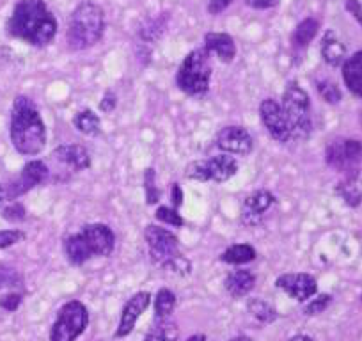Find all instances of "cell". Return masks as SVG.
I'll use <instances>...</instances> for the list:
<instances>
[{
  "label": "cell",
  "mask_w": 362,
  "mask_h": 341,
  "mask_svg": "<svg viewBox=\"0 0 362 341\" xmlns=\"http://www.w3.org/2000/svg\"><path fill=\"white\" fill-rule=\"evenodd\" d=\"M316 91H318V95L322 96L327 103H330V105H337V103L343 100V95H341V89L337 88V83L329 79L318 80V82H316Z\"/></svg>",
  "instance_id": "1f68e13d"
},
{
  "label": "cell",
  "mask_w": 362,
  "mask_h": 341,
  "mask_svg": "<svg viewBox=\"0 0 362 341\" xmlns=\"http://www.w3.org/2000/svg\"><path fill=\"white\" fill-rule=\"evenodd\" d=\"M320 52H322L323 61L332 68L343 66L346 61V47L341 43L339 37L336 36L334 30H327L322 37V45H320Z\"/></svg>",
  "instance_id": "7402d4cb"
},
{
  "label": "cell",
  "mask_w": 362,
  "mask_h": 341,
  "mask_svg": "<svg viewBox=\"0 0 362 341\" xmlns=\"http://www.w3.org/2000/svg\"><path fill=\"white\" fill-rule=\"evenodd\" d=\"M247 311L250 313V316H252L254 320H257V322L263 323V325H270V323H274L279 318L277 309L274 308L270 302L264 301V299L261 297L249 299V302H247Z\"/></svg>",
  "instance_id": "4316f807"
},
{
  "label": "cell",
  "mask_w": 362,
  "mask_h": 341,
  "mask_svg": "<svg viewBox=\"0 0 362 341\" xmlns=\"http://www.w3.org/2000/svg\"><path fill=\"white\" fill-rule=\"evenodd\" d=\"M116 107H117V96H116V93L110 91L109 89V91L103 93L102 100H100L98 109L102 110L103 114H110L112 110H116Z\"/></svg>",
  "instance_id": "f35d334b"
},
{
  "label": "cell",
  "mask_w": 362,
  "mask_h": 341,
  "mask_svg": "<svg viewBox=\"0 0 362 341\" xmlns=\"http://www.w3.org/2000/svg\"><path fill=\"white\" fill-rule=\"evenodd\" d=\"M256 274L250 272L249 269H235L226 276L224 288L233 299H243L254 290L256 287Z\"/></svg>",
  "instance_id": "d6986e66"
},
{
  "label": "cell",
  "mask_w": 362,
  "mask_h": 341,
  "mask_svg": "<svg viewBox=\"0 0 362 341\" xmlns=\"http://www.w3.org/2000/svg\"><path fill=\"white\" fill-rule=\"evenodd\" d=\"M169 13H162L155 18H146L137 30L139 43L146 45V47L156 45V41H160V37L165 34L167 27H169Z\"/></svg>",
  "instance_id": "44dd1931"
},
{
  "label": "cell",
  "mask_w": 362,
  "mask_h": 341,
  "mask_svg": "<svg viewBox=\"0 0 362 341\" xmlns=\"http://www.w3.org/2000/svg\"><path fill=\"white\" fill-rule=\"evenodd\" d=\"M259 120L263 123L264 130L268 132L274 141L279 144H288L291 142L290 125H288L286 116H284L281 103L274 98H264L259 103Z\"/></svg>",
  "instance_id": "8fae6325"
},
{
  "label": "cell",
  "mask_w": 362,
  "mask_h": 341,
  "mask_svg": "<svg viewBox=\"0 0 362 341\" xmlns=\"http://www.w3.org/2000/svg\"><path fill=\"white\" fill-rule=\"evenodd\" d=\"M281 0H245V4L250 9H257V11H267V9H274L279 6Z\"/></svg>",
  "instance_id": "ab89813d"
},
{
  "label": "cell",
  "mask_w": 362,
  "mask_h": 341,
  "mask_svg": "<svg viewBox=\"0 0 362 341\" xmlns=\"http://www.w3.org/2000/svg\"><path fill=\"white\" fill-rule=\"evenodd\" d=\"M231 4H233V0H210V4H208V13L217 16L221 15L222 11H226Z\"/></svg>",
  "instance_id": "b9f144b4"
},
{
  "label": "cell",
  "mask_w": 362,
  "mask_h": 341,
  "mask_svg": "<svg viewBox=\"0 0 362 341\" xmlns=\"http://www.w3.org/2000/svg\"><path fill=\"white\" fill-rule=\"evenodd\" d=\"M357 176H346L344 182H341L339 185L336 187V194L351 208H357L362 204V192L357 187V182H355Z\"/></svg>",
  "instance_id": "f546056e"
},
{
  "label": "cell",
  "mask_w": 362,
  "mask_h": 341,
  "mask_svg": "<svg viewBox=\"0 0 362 341\" xmlns=\"http://www.w3.org/2000/svg\"><path fill=\"white\" fill-rule=\"evenodd\" d=\"M27 238V233L22 229H0V250L16 245Z\"/></svg>",
  "instance_id": "d590c367"
},
{
  "label": "cell",
  "mask_w": 362,
  "mask_h": 341,
  "mask_svg": "<svg viewBox=\"0 0 362 341\" xmlns=\"http://www.w3.org/2000/svg\"><path fill=\"white\" fill-rule=\"evenodd\" d=\"M78 233L89 245L93 258H109L116 249V233L109 224L89 222V224H83Z\"/></svg>",
  "instance_id": "4fadbf2b"
},
{
  "label": "cell",
  "mask_w": 362,
  "mask_h": 341,
  "mask_svg": "<svg viewBox=\"0 0 362 341\" xmlns=\"http://www.w3.org/2000/svg\"><path fill=\"white\" fill-rule=\"evenodd\" d=\"M177 297L173 290L169 288H160L153 301V309H155V320H165L170 318L176 309Z\"/></svg>",
  "instance_id": "f1b7e54d"
},
{
  "label": "cell",
  "mask_w": 362,
  "mask_h": 341,
  "mask_svg": "<svg viewBox=\"0 0 362 341\" xmlns=\"http://www.w3.org/2000/svg\"><path fill=\"white\" fill-rule=\"evenodd\" d=\"M228 341H252V340H250L249 336H245V334H240V336L231 337V340H228Z\"/></svg>",
  "instance_id": "bcb514c9"
},
{
  "label": "cell",
  "mask_w": 362,
  "mask_h": 341,
  "mask_svg": "<svg viewBox=\"0 0 362 341\" xmlns=\"http://www.w3.org/2000/svg\"><path fill=\"white\" fill-rule=\"evenodd\" d=\"M279 103L290 125L291 141H308L313 134L311 100H309L308 91L300 88L298 82H290L283 93V102Z\"/></svg>",
  "instance_id": "8992f818"
},
{
  "label": "cell",
  "mask_w": 362,
  "mask_h": 341,
  "mask_svg": "<svg viewBox=\"0 0 362 341\" xmlns=\"http://www.w3.org/2000/svg\"><path fill=\"white\" fill-rule=\"evenodd\" d=\"M105 11L93 0H82L71 11L66 29V45L69 50H89L102 41L105 34Z\"/></svg>",
  "instance_id": "3957f363"
},
{
  "label": "cell",
  "mask_w": 362,
  "mask_h": 341,
  "mask_svg": "<svg viewBox=\"0 0 362 341\" xmlns=\"http://www.w3.org/2000/svg\"><path fill=\"white\" fill-rule=\"evenodd\" d=\"M344 8H346V11L350 13L355 20H357L358 25L362 27V4L361 2H358V0H346V2H344Z\"/></svg>",
  "instance_id": "60d3db41"
},
{
  "label": "cell",
  "mask_w": 362,
  "mask_h": 341,
  "mask_svg": "<svg viewBox=\"0 0 362 341\" xmlns=\"http://www.w3.org/2000/svg\"><path fill=\"white\" fill-rule=\"evenodd\" d=\"M343 80L348 91L362 98V50L355 52L343 62Z\"/></svg>",
  "instance_id": "603a6c76"
},
{
  "label": "cell",
  "mask_w": 362,
  "mask_h": 341,
  "mask_svg": "<svg viewBox=\"0 0 362 341\" xmlns=\"http://www.w3.org/2000/svg\"><path fill=\"white\" fill-rule=\"evenodd\" d=\"M52 156L75 173L87 170L90 167V153L82 144H61L52 151Z\"/></svg>",
  "instance_id": "e0dca14e"
},
{
  "label": "cell",
  "mask_w": 362,
  "mask_h": 341,
  "mask_svg": "<svg viewBox=\"0 0 362 341\" xmlns=\"http://www.w3.org/2000/svg\"><path fill=\"white\" fill-rule=\"evenodd\" d=\"M22 283V277L11 267L0 263V288H15Z\"/></svg>",
  "instance_id": "8d00e7d4"
},
{
  "label": "cell",
  "mask_w": 362,
  "mask_h": 341,
  "mask_svg": "<svg viewBox=\"0 0 362 341\" xmlns=\"http://www.w3.org/2000/svg\"><path fill=\"white\" fill-rule=\"evenodd\" d=\"M6 30L15 40L43 48L55 40L59 23L45 0H18L6 23Z\"/></svg>",
  "instance_id": "6da1fadb"
},
{
  "label": "cell",
  "mask_w": 362,
  "mask_h": 341,
  "mask_svg": "<svg viewBox=\"0 0 362 341\" xmlns=\"http://www.w3.org/2000/svg\"><path fill=\"white\" fill-rule=\"evenodd\" d=\"M185 341H206V336H204V334H192V336L187 337Z\"/></svg>",
  "instance_id": "f6af8a7d"
},
{
  "label": "cell",
  "mask_w": 362,
  "mask_h": 341,
  "mask_svg": "<svg viewBox=\"0 0 362 341\" xmlns=\"http://www.w3.org/2000/svg\"><path fill=\"white\" fill-rule=\"evenodd\" d=\"M6 201V196H4V187L0 185V207H2V203Z\"/></svg>",
  "instance_id": "7dc6e473"
},
{
  "label": "cell",
  "mask_w": 362,
  "mask_h": 341,
  "mask_svg": "<svg viewBox=\"0 0 362 341\" xmlns=\"http://www.w3.org/2000/svg\"><path fill=\"white\" fill-rule=\"evenodd\" d=\"M361 301H362V295H361Z\"/></svg>",
  "instance_id": "681fc988"
},
{
  "label": "cell",
  "mask_w": 362,
  "mask_h": 341,
  "mask_svg": "<svg viewBox=\"0 0 362 341\" xmlns=\"http://www.w3.org/2000/svg\"><path fill=\"white\" fill-rule=\"evenodd\" d=\"M2 217H4L8 222L16 224V222L25 221L27 210L22 203H18V201H11L8 207L2 208Z\"/></svg>",
  "instance_id": "e575fe53"
},
{
  "label": "cell",
  "mask_w": 362,
  "mask_h": 341,
  "mask_svg": "<svg viewBox=\"0 0 362 341\" xmlns=\"http://www.w3.org/2000/svg\"><path fill=\"white\" fill-rule=\"evenodd\" d=\"M325 160L332 169L357 176V166L362 162V142L357 139H337L325 149Z\"/></svg>",
  "instance_id": "9c48e42d"
},
{
  "label": "cell",
  "mask_w": 362,
  "mask_h": 341,
  "mask_svg": "<svg viewBox=\"0 0 362 341\" xmlns=\"http://www.w3.org/2000/svg\"><path fill=\"white\" fill-rule=\"evenodd\" d=\"M361 123H362V114H361Z\"/></svg>",
  "instance_id": "c3c4849f"
},
{
  "label": "cell",
  "mask_w": 362,
  "mask_h": 341,
  "mask_svg": "<svg viewBox=\"0 0 362 341\" xmlns=\"http://www.w3.org/2000/svg\"><path fill=\"white\" fill-rule=\"evenodd\" d=\"M210 52L206 48H194L183 57L176 73V86L190 98H204L210 93V80L214 73Z\"/></svg>",
  "instance_id": "5b68a950"
},
{
  "label": "cell",
  "mask_w": 362,
  "mask_h": 341,
  "mask_svg": "<svg viewBox=\"0 0 362 341\" xmlns=\"http://www.w3.org/2000/svg\"><path fill=\"white\" fill-rule=\"evenodd\" d=\"M320 22L316 18H304L297 27H295L293 34H291V47L295 52H302L311 45V41L315 40L316 34H318Z\"/></svg>",
  "instance_id": "cb8c5ba5"
},
{
  "label": "cell",
  "mask_w": 362,
  "mask_h": 341,
  "mask_svg": "<svg viewBox=\"0 0 362 341\" xmlns=\"http://www.w3.org/2000/svg\"><path fill=\"white\" fill-rule=\"evenodd\" d=\"M276 287L297 302H308L313 295L318 294V283L315 276L305 272L283 274L276 279Z\"/></svg>",
  "instance_id": "9a60e30c"
},
{
  "label": "cell",
  "mask_w": 362,
  "mask_h": 341,
  "mask_svg": "<svg viewBox=\"0 0 362 341\" xmlns=\"http://www.w3.org/2000/svg\"><path fill=\"white\" fill-rule=\"evenodd\" d=\"M73 127L76 132L87 137H96L102 132V120L93 109H82L73 117Z\"/></svg>",
  "instance_id": "484cf974"
},
{
  "label": "cell",
  "mask_w": 362,
  "mask_h": 341,
  "mask_svg": "<svg viewBox=\"0 0 362 341\" xmlns=\"http://www.w3.org/2000/svg\"><path fill=\"white\" fill-rule=\"evenodd\" d=\"M204 48L210 54L217 55L218 61L229 62L235 61L236 57V43L231 34L228 33H206L204 34Z\"/></svg>",
  "instance_id": "ac0fdd59"
},
{
  "label": "cell",
  "mask_w": 362,
  "mask_h": 341,
  "mask_svg": "<svg viewBox=\"0 0 362 341\" xmlns=\"http://www.w3.org/2000/svg\"><path fill=\"white\" fill-rule=\"evenodd\" d=\"M332 302V295L330 294H320V295H313L304 306V315L305 316H316L320 313L325 311L327 308Z\"/></svg>",
  "instance_id": "d6a6232c"
},
{
  "label": "cell",
  "mask_w": 362,
  "mask_h": 341,
  "mask_svg": "<svg viewBox=\"0 0 362 341\" xmlns=\"http://www.w3.org/2000/svg\"><path fill=\"white\" fill-rule=\"evenodd\" d=\"M149 304H151V294H149V291H137V294L132 295V297L124 302L123 309H121L119 325H117L114 336H116L117 340L130 336L135 329V323H137V320L144 315V311L149 308Z\"/></svg>",
  "instance_id": "2e32d148"
},
{
  "label": "cell",
  "mask_w": 362,
  "mask_h": 341,
  "mask_svg": "<svg viewBox=\"0 0 362 341\" xmlns=\"http://www.w3.org/2000/svg\"><path fill=\"white\" fill-rule=\"evenodd\" d=\"M9 139L20 155H40L48 141L47 125L33 98L25 95L16 96L9 120Z\"/></svg>",
  "instance_id": "7a4b0ae2"
},
{
  "label": "cell",
  "mask_w": 362,
  "mask_h": 341,
  "mask_svg": "<svg viewBox=\"0 0 362 341\" xmlns=\"http://www.w3.org/2000/svg\"><path fill=\"white\" fill-rule=\"evenodd\" d=\"M170 200H173V208H176V210L183 204L185 194H183V189L180 187V183H173V187H170Z\"/></svg>",
  "instance_id": "7bdbcfd3"
},
{
  "label": "cell",
  "mask_w": 362,
  "mask_h": 341,
  "mask_svg": "<svg viewBox=\"0 0 362 341\" xmlns=\"http://www.w3.org/2000/svg\"><path fill=\"white\" fill-rule=\"evenodd\" d=\"M50 178V169L43 160H30L20 170V175L6 185L4 196L8 201L18 200L23 194L30 192L36 187L45 185Z\"/></svg>",
  "instance_id": "30bf717a"
},
{
  "label": "cell",
  "mask_w": 362,
  "mask_h": 341,
  "mask_svg": "<svg viewBox=\"0 0 362 341\" xmlns=\"http://www.w3.org/2000/svg\"><path fill=\"white\" fill-rule=\"evenodd\" d=\"M288 341H315V340H313L311 336H308V334H297V336L290 337Z\"/></svg>",
  "instance_id": "ee69618b"
},
{
  "label": "cell",
  "mask_w": 362,
  "mask_h": 341,
  "mask_svg": "<svg viewBox=\"0 0 362 341\" xmlns=\"http://www.w3.org/2000/svg\"><path fill=\"white\" fill-rule=\"evenodd\" d=\"M142 180H144L146 203H148L149 207H155V204L160 201V197H162V192H160L158 189V183H156V170L153 169V167H148V169L144 170Z\"/></svg>",
  "instance_id": "4dcf8cb0"
},
{
  "label": "cell",
  "mask_w": 362,
  "mask_h": 341,
  "mask_svg": "<svg viewBox=\"0 0 362 341\" xmlns=\"http://www.w3.org/2000/svg\"><path fill=\"white\" fill-rule=\"evenodd\" d=\"M256 258L257 253L250 243H235V245L228 247V249L221 254V258L218 260H221L222 263H226V265L242 267L254 262Z\"/></svg>",
  "instance_id": "d4e9b609"
},
{
  "label": "cell",
  "mask_w": 362,
  "mask_h": 341,
  "mask_svg": "<svg viewBox=\"0 0 362 341\" xmlns=\"http://www.w3.org/2000/svg\"><path fill=\"white\" fill-rule=\"evenodd\" d=\"M155 217L163 224L173 226V228H183V224H185V219L181 217L180 212L173 207H158L155 212Z\"/></svg>",
  "instance_id": "836d02e7"
},
{
  "label": "cell",
  "mask_w": 362,
  "mask_h": 341,
  "mask_svg": "<svg viewBox=\"0 0 362 341\" xmlns=\"http://www.w3.org/2000/svg\"><path fill=\"white\" fill-rule=\"evenodd\" d=\"M277 197L276 194L267 189H259L250 192L245 200L242 201V210H240V222L245 228H256L261 224L264 215L276 207Z\"/></svg>",
  "instance_id": "7c38bea8"
},
{
  "label": "cell",
  "mask_w": 362,
  "mask_h": 341,
  "mask_svg": "<svg viewBox=\"0 0 362 341\" xmlns=\"http://www.w3.org/2000/svg\"><path fill=\"white\" fill-rule=\"evenodd\" d=\"M177 336H180V329L176 322L170 318L155 320L151 329L146 333L144 341H177Z\"/></svg>",
  "instance_id": "83f0119b"
},
{
  "label": "cell",
  "mask_w": 362,
  "mask_h": 341,
  "mask_svg": "<svg viewBox=\"0 0 362 341\" xmlns=\"http://www.w3.org/2000/svg\"><path fill=\"white\" fill-rule=\"evenodd\" d=\"M62 250H64V256L68 260V263L73 267L83 265V263H87L93 258V253H90L89 245H87V242L78 231L66 236L64 242H62Z\"/></svg>",
  "instance_id": "ffe728a7"
},
{
  "label": "cell",
  "mask_w": 362,
  "mask_h": 341,
  "mask_svg": "<svg viewBox=\"0 0 362 341\" xmlns=\"http://www.w3.org/2000/svg\"><path fill=\"white\" fill-rule=\"evenodd\" d=\"M144 240L153 265L177 277L192 274V262L181 253L180 238L170 229L158 224H148L144 228Z\"/></svg>",
  "instance_id": "277c9868"
},
{
  "label": "cell",
  "mask_w": 362,
  "mask_h": 341,
  "mask_svg": "<svg viewBox=\"0 0 362 341\" xmlns=\"http://www.w3.org/2000/svg\"><path fill=\"white\" fill-rule=\"evenodd\" d=\"M215 146L221 149L222 153L236 156H247L254 148V139L249 134V130L238 125H229L224 127L217 134L215 139Z\"/></svg>",
  "instance_id": "5bb4252c"
},
{
  "label": "cell",
  "mask_w": 362,
  "mask_h": 341,
  "mask_svg": "<svg viewBox=\"0 0 362 341\" xmlns=\"http://www.w3.org/2000/svg\"><path fill=\"white\" fill-rule=\"evenodd\" d=\"M87 327H89L87 306L73 299L59 308L57 318L52 323L50 341H76L86 333Z\"/></svg>",
  "instance_id": "52a82bcc"
},
{
  "label": "cell",
  "mask_w": 362,
  "mask_h": 341,
  "mask_svg": "<svg viewBox=\"0 0 362 341\" xmlns=\"http://www.w3.org/2000/svg\"><path fill=\"white\" fill-rule=\"evenodd\" d=\"M23 297L22 294H16V291H9V294H4L0 297V309H4V311H16L22 304Z\"/></svg>",
  "instance_id": "74e56055"
},
{
  "label": "cell",
  "mask_w": 362,
  "mask_h": 341,
  "mask_svg": "<svg viewBox=\"0 0 362 341\" xmlns=\"http://www.w3.org/2000/svg\"><path fill=\"white\" fill-rule=\"evenodd\" d=\"M238 160L228 153L210 156L204 160H194L187 166L185 176L194 182H229L238 173Z\"/></svg>",
  "instance_id": "ba28073f"
}]
</instances>
